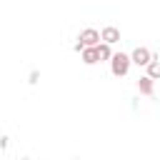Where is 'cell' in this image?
I'll list each match as a JSON object with an SVG mask.
<instances>
[{"mask_svg": "<svg viewBox=\"0 0 160 160\" xmlns=\"http://www.w3.org/2000/svg\"><path fill=\"white\" fill-rule=\"evenodd\" d=\"M130 55H125V52H115L112 55V60H110V70H112V75L115 78H122V75H128V70H130Z\"/></svg>", "mask_w": 160, "mask_h": 160, "instance_id": "6da1fadb", "label": "cell"}, {"mask_svg": "<svg viewBox=\"0 0 160 160\" xmlns=\"http://www.w3.org/2000/svg\"><path fill=\"white\" fill-rule=\"evenodd\" d=\"M82 62H85V65H95V62H100L98 48H85V50H82Z\"/></svg>", "mask_w": 160, "mask_h": 160, "instance_id": "5b68a950", "label": "cell"}, {"mask_svg": "<svg viewBox=\"0 0 160 160\" xmlns=\"http://www.w3.org/2000/svg\"><path fill=\"white\" fill-rule=\"evenodd\" d=\"M138 88H140L142 95H152V80H150L148 75H142V78L138 80Z\"/></svg>", "mask_w": 160, "mask_h": 160, "instance_id": "8992f818", "label": "cell"}, {"mask_svg": "<svg viewBox=\"0 0 160 160\" xmlns=\"http://www.w3.org/2000/svg\"><path fill=\"white\" fill-rule=\"evenodd\" d=\"M130 60H132L135 65H145V68H148L155 58L150 55V50H148V48H135V50H132V55H130Z\"/></svg>", "mask_w": 160, "mask_h": 160, "instance_id": "3957f363", "label": "cell"}, {"mask_svg": "<svg viewBox=\"0 0 160 160\" xmlns=\"http://www.w3.org/2000/svg\"><path fill=\"white\" fill-rule=\"evenodd\" d=\"M100 38H102V42H105V45H115V42H120V30H118V28H112V25H108V28H102Z\"/></svg>", "mask_w": 160, "mask_h": 160, "instance_id": "277c9868", "label": "cell"}, {"mask_svg": "<svg viewBox=\"0 0 160 160\" xmlns=\"http://www.w3.org/2000/svg\"><path fill=\"white\" fill-rule=\"evenodd\" d=\"M98 55H100V60H112V50H110V45L100 42V45H98Z\"/></svg>", "mask_w": 160, "mask_h": 160, "instance_id": "ba28073f", "label": "cell"}, {"mask_svg": "<svg viewBox=\"0 0 160 160\" xmlns=\"http://www.w3.org/2000/svg\"><path fill=\"white\" fill-rule=\"evenodd\" d=\"M148 78L150 80H160V60H152L148 65Z\"/></svg>", "mask_w": 160, "mask_h": 160, "instance_id": "52a82bcc", "label": "cell"}, {"mask_svg": "<svg viewBox=\"0 0 160 160\" xmlns=\"http://www.w3.org/2000/svg\"><path fill=\"white\" fill-rule=\"evenodd\" d=\"M100 40H102V38H100V32H98V30H92V28H88V30H82V32H80V42L75 45V50H78V52H82L85 48H98V45H100Z\"/></svg>", "mask_w": 160, "mask_h": 160, "instance_id": "7a4b0ae2", "label": "cell"}]
</instances>
